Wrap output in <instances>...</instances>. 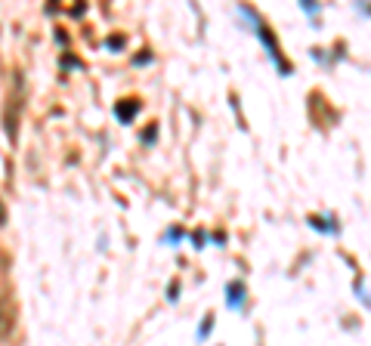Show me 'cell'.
<instances>
[{
	"label": "cell",
	"instance_id": "6da1fadb",
	"mask_svg": "<svg viewBox=\"0 0 371 346\" xmlns=\"http://www.w3.org/2000/svg\"><path fill=\"white\" fill-rule=\"evenodd\" d=\"M133 112H139V103H137V99H124V103L118 105V117H121V121H130Z\"/></svg>",
	"mask_w": 371,
	"mask_h": 346
},
{
	"label": "cell",
	"instance_id": "7a4b0ae2",
	"mask_svg": "<svg viewBox=\"0 0 371 346\" xmlns=\"http://www.w3.org/2000/svg\"><path fill=\"white\" fill-rule=\"evenodd\" d=\"M10 325H13L10 312H6V306H4V303H0V337H4L6 331H10Z\"/></svg>",
	"mask_w": 371,
	"mask_h": 346
},
{
	"label": "cell",
	"instance_id": "3957f363",
	"mask_svg": "<svg viewBox=\"0 0 371 346\" xmlns=\"http://www.w3.org/2000/svg\"><path fill=\"white\" fill-rule=\"evenodd\" d=\"M229 306H241V284H229Z\"/></svg>",
	"mask_w": 371,
	"mask_h": 346
}]
</instances>
